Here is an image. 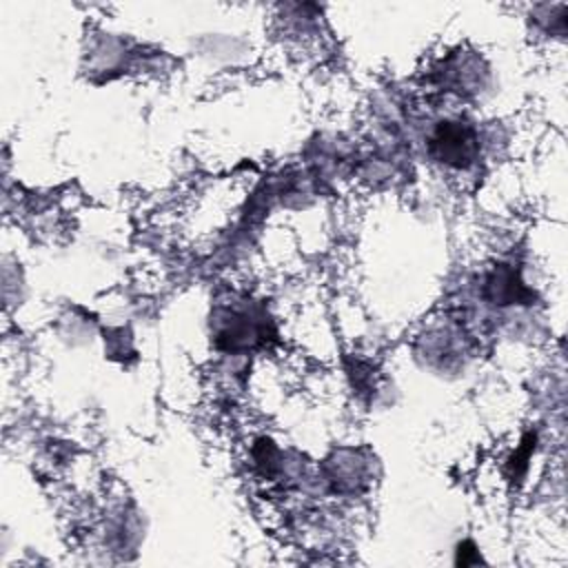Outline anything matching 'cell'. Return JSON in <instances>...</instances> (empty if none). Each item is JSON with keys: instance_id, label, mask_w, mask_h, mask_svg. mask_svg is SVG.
Masks as SVG:
<instances>
[{"instance_id": "cell-1", "label": "cell", "mask_w": 568, "mask_h": 568, "mask_svg": "<svg viewBox=\"0 0 568 568\" xmlns=\"http://www.w3.org/2000/svg\"><path fill=\"white\" fill-rule=\"evenodd\" d=\"M477 149L475 129L459 120L442 122L430 140L433 158L448 166H468L475 160Z\"/></svg>"}]
</instances>
